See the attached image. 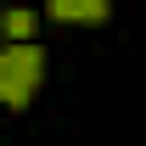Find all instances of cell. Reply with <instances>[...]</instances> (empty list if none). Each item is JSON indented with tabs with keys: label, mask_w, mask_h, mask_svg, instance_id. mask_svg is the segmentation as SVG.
I'll return each instance as SVG.
<instances>
[{
	"label": "cell",
	"mask_w": 146,
	"mask_h": 146,
	"mask_svg": "<svg viewBox=\"0 0 146 146\" xmlns=\"http://www.w3.org/2000/svg\"><path fill=\"white\" fill-rule=\"evenodd\" d=\"M45 84V45L39 39H11L0 51V101L6 107H28Z\"/></svg>",
	"instance_id": "obj_1"
},
{
	"label": "cell",
	"mask_w": 146,
	"mask_h": 146,
	"mask_svg": "<svg viewBox=\"0 0 146 146\" xmlns=\"http://www.w3.org/2000/svg\"><path fill=\"white\" fill-rule=\"evenodd\" d=\"M45 17L51 23H107L112 17V0H45Z\"/></svg>",
	"instance_id": "obj_2"
},
{
	"label": "cell",
	"mask_w": 146,
	"mask_h": 146,
	"mask_svg": "<svg viewBox=\"0 0 146 146\" xmlns=\"http://www.w3.org/2000/svg\"><path fill=\"white\" fill-rule=\"evenodd\" d=\"M0 28H6V39H34L39 11H28V6H11V11H0Z\"/></svg>",
	"instance_id": "obj_3"
}]
</instances>
